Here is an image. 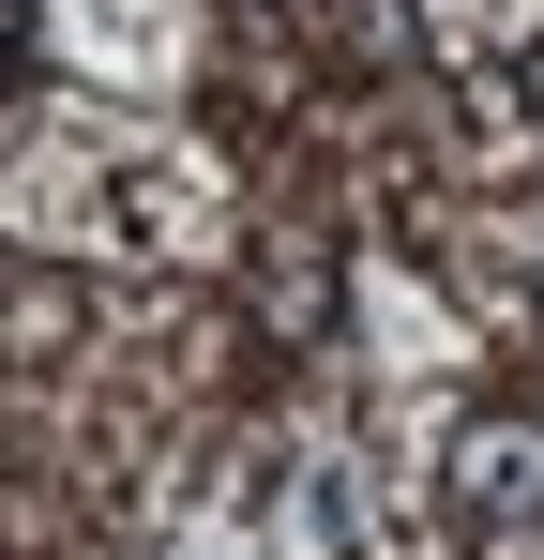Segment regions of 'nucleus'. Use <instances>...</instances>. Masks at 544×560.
Instances as JSON below:
<instances>
[{
  "mask_svg": "<svg viewBox=\"0 0 544 560\" xmlns=\"http://www.w3.org/2000/svg\"><path fill=\"white\" fill-rule=\"evenodd\" d=\"M469 515H544V440H469Z\"/></svg>",
  "mask_w": 544,
  "mask_h": 560,
  "instance_id": "nucleus-1",
  "label": "nucleus"
}]
</instances>
